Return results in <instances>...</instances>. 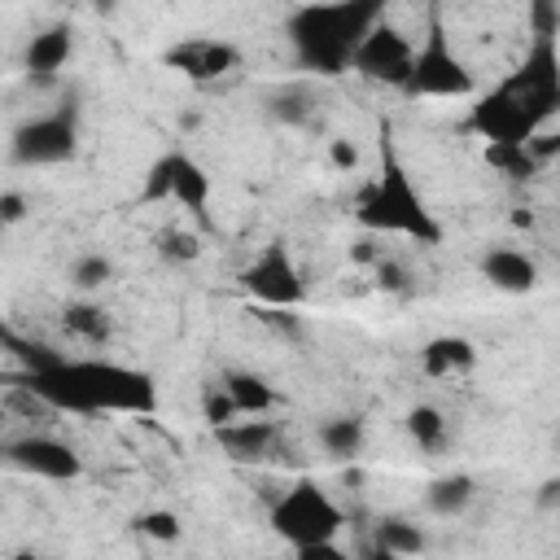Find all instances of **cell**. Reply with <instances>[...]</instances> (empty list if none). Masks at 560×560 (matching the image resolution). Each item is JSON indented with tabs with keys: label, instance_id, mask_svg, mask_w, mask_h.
I'll return each instance as SVG.
<instances>
[{
	"label": "cell",
	"instance_id": "obj_17",
	"mask_svg": "<svg viewBox=\"0 0 560 560\" xmlns=\"http://www.w3.org/2000/svg\"><path fill=\"white\" fill-rule=\"evenodd\" d=\"M472 368H477V346L468 337L438 332L420 346V372L433 376V381H451V376H464Z\"/></svg>",
	"mask_w": 560,
	"mask_h": 560
},
{
	"label": "cell",
	"instance_id": "obj_24",
	"mask_svg": "<svg viewBox=\"0 0 560 560\" xmlns=\"http://www.w3.org/2000/svg\"><path fill=\"white\" fill-rule=\"evenodd\" d=\"M315 438H319V451L328 459H354L368 442V424L359 416H328Z\"/></svg>",
	"mask_w": 560,
	"mask_h": 560
},
{
	"label": "cell",
	"instance_id": "obj_21",
	"mask_svg": "<svg viewBox=\"0 0 560 560\" xmlns=\"http://www.w3.org/2000/svg\"><path fill=\"white\" fill-rule=\"evenodd\" d=\"M61 332H66L70 341L96 350V346H109V337H114V319H109V311H105L101 302L79 298V302H70V306L61 311Z\"/></svg>",
	"mask_w": 560,
	"mask_h": 560
},
{
	"label": "cell",
	"instance_id": "obj_2",
	"mask_svg": "<svg viewBox=\"0 0 560 560\" xmlns=\"http://www.w3.org/2000/svg\"><path fill=\"white\" fill-rule=\"evenodd\" d=\"M394 0H306L284 18L293 61L315 79H337L350 70L359 39L385 18Z\"/></svg>",
	"mask_w": 560,
	"mask_h": 560
},
{
	"label": "cell",
	"instance_id": "obj_9",
	"mask_svg": "<svg viewBox=\"0 0 560 560\" xmlns=\"http://www.w3.org/2000/svg\"><path fill=\"white\" fill-rule=\"evenodd\" d=\"M411 52H416V44L407 39V31H402L398 22H389V18H381V22L359 39V48H354V57H350V70H354L359 79L376 83V88L402 92L407 70H411Z\"/></svg>",
	"mask_w": 560,
	"mask_h": 560
},
{
	"label": "cell",
	"instance_id": "obj_29",
	"mask_svg": "<svg viewBox=\"0 0 560 560\" xmlns=\"http://www.w3.org/2000/svg\"><path fill=\"white\" fill-rule=\"evenodd\" d=\"M372 276H376V289H385V293H411V271H407V262H398V258H376L372 262Z\"/></svg>",
	"mask_w": 560,
	"mask_h": 560
},
{
	"label": "cell",
	"instance_id": "obj_18",
	"mask_svg": "<svg viewBox=\"0 0 560 560\" xmlns=\"http://www.w3.org/2000/svg\"><path fill=\"white\" fill-rule=\"evenodd\" d=\"M219 385L228 389L236 416H271V411L280 407L276 385H267V376H258V372H249V368H228V372L219 376Z\"/></svg>",
	"mask_w": 560,
	"mask_h": 560
},
{
	"label": "cell",
	"instance_id": "obj_20",
	"mask_svg": "<svg viewBox=\"0 0 560 560\" xmlns=\"http://www.w3.org/2000/svg\"><path fill=\"white\" fill-rule=\"evenodd\" d=\"M424 547H429V538H424V529H420L411 516H381V521L372 525V547H368V556L394 560V556H420Z\"/></svg>",
	"mask_w": 560,
	"mask_h": 560
},
{
	"label": "cell",
	"instance_id": "obj_25",
	"mask_svg": "<svg viewBox=\"0 0 560 560\" xmlns=\"http://www.w3.org/2000/svg\"><path fill=\"white\" fill-rule=\"evenodd\" d=\"M486 162L499 171V175H508V179H534L542 166L534 162V153L525 149V140L521 144H486Z\"/></svg>",
	"mask_w": 560,
	"mask_h": 560
},
{
	"label": "cell",
	"instance_id": "obj_22",
	"mask_svg": "<svg viewBox=\"0 0 560 560\" xmlns=\"http://www.w3.org/2000/svg\"><path fill=\"white\" fill-rule=\"evenodd\" d=\"M472 499H477V481H472L468 472L433 477V481H429V490H424V508H429L433 516H442V521L464 516V512L472 508Z\"/></svg>",
	"mask_w": 560,
	"mask_h": 560
},
{
	"label": "cell",
	"instance_id": "obj_28",
	"mask_svg": "<svg viewBox=\"0 0 560 560\" xmlns=\"http://www.w3.org/2000/svg\"><path fill=\"white\" fill-rule=\"evenodd\" d=\"M131 525H136V534L158 538V542H175V538H179V516H175V512H166V508H153V512L131 516Z\"/></svg>",
	"mask_w": 560,
	"mask_h": 560
},
{
	"label": "cell",
	"instance_id": "obj_31",
	"mask_svg": "<svg viewBox=\"0 0 560 560\" xmlns=\"http://www.w3.org/2000/svg\"><path fill=\"white\" fill-rule=\"evenodd\" d=\"M529 26H534V39H556L560 0H529Z\"/></svg>",
	"mask_w": 560,
	"mask_h": 560
},
{
	"label": "cell",
	"instance_id": "obj_14",
	"mask_svg": "<svg viewBox=\"0 0 560 560\" xmlns=\"http://www.w3.org/2000/svg\"><path fill=\"white\" fill-rule=\"evenodd\" d=\"M472 136H481L486 144H521L538 131V122L525 114V105H516L503 88H490L472 101L468 109V122H464Z\"/></svg>",
	"mask_w": 560,
	"mask_h": 560
},
{
	"label": "cell",
	"instance_id": "obj_19",
	"mask_svg": "<svg viewBox=\"0 0 560 560\" xmlns=\"http://www.w3.org/2000/svg\"><path fill=\"white\" fill-rule=\"evenodd\" d=\"M315 88L311 83H280L262 96V114L276 122V127H311L315 122Z\"/></svg>",
	"mask_w": 560,
	"mask_h": 560
},
{
	"label": "cell",
	"instance_id": "obj_10",
	"mask_svg": "<svg viewBox=\"0 0 560 560\" xmlns=\"http://www.w3.org/2000/svg\"><path fill=\"white\" fill-rule=\"evenodd\" d=\"M241 289L258 298L262 306H302L306 302V280L293 262V249L284 241H267L241 271Z\"/></svg>",
	"mask_w": 560,
	"mask_h": 560
},
{
	"label": "cell",
	"instance_id": "obj_12",
	"mask_svg": "<svg viewBox=\"0 0 560 560\" xmlns=\"http://www.w3.org/2000/svg\"><path fill=\"white\" fill-rule=\"evenodd\" d=\"M214 442L232 464H280L293 455L284 424L262 416H232L228 424H214Z\"/></svg>",
	"mask_w": 560,
	"mask_h": 560
},
{
	"label": "cell",
	"instance_id": "obj_3",
	"mask_svg": "<svg viewBox=\"0 0 560 560\" xmlns=\"http://www.w3.org/2000/svg\"><path fill=\"white\" fill-rule=\"evenodd\" d=\"M376 153H381V166L354 197L359 228L381 232V236H407V241H420V245H442V223L429 210V201L420 197L416 179L407 175V166L394 149V127L389 122H381Z\"/></svg>",
	"mask_w": 560,
	"mask_h": 560
},
{
	"label": "cell",
	"instance_id": "obj_26",
	"mask_svg": "<svg viewBox=\"0 0 560 560\" xmlns=\"http://www.w3.org/2000/svg\"><path fill=\"white\" fill-rule=\"evenodd\" d=\"M153 249H158L162 262L188 267V262L201 254V241H197V232H188V228H179V223H166V228L153 236Z\"/></svg>",
	"mask_w": 560,
	"mask_h": 560
},
{
	"label": "cell",
	"instance_id": "obj_23",
	"mask_svg": "<svg viewBox=\"0 0 560 560\" xmlns=\"http://www.w3.org/2000/svg\"><path fill=\"white\" fill-rule=\"evenodd\" d=\"M402 429H407V438L416 442L420 455H442L446 442H451V420H446L442 407H433V402H416V407L402 416Z\"/></svg>",
	"mask_w": 560,
	"mask_h": 560
},
{
	"label": "cell",
	"instance_id": "obj_13",
	"mask_svg": "<svg viewBox=\"0 0 560 560\" xmlns=\"http://www.w3.org/2000/svg\"><path fill=\"white\" fill-rule=\"evenodd\" d=\"M162 66L188 83H219L241 66V48L219 35H184L162 52Z\"/></svg>",
	"mask_w": 560,
	"mask_h": 560
},
{
	"label": "cell",
	"instance_id": "obj_32",
	"mask_svg": "<svg viewBox=\"0 0 560 560\" xmlns=\"http://www.w3.org/2000/svg\"><path fill=\"white\" fill-rule=\"evenodd\" d=\"M328 158H332L337 171H354V166H359V149H354L350 140H332V144H328Z\"/></svg>",
	"mask_w": 560,
	"mask_h": 560
},
{
	"label": "cell",
	"instance_id": "obj_11",
	"mask_svg": "<svg viewBox=\"0 0 560 560\" xmlns=\"http://www.w3.org/2000/svg\"><path fill=\"white\" fill-rule=\"evenodd\" d=\"M0 455L9 468L39 477V481H79L83 477V455L70 442H61L57 433H22V438L4 442Z\"/></svg>",
	"mask_w": 560,
	"mask_h": 560
},
{
	"label": "cell",
	"instance_id": "obj_5",
	"mask_svg": "<svg viewBox=\"0 0 560 560\" xmlns=\"http://www.w3.org/2000/svg\"><path fill=\"white\" fill-rule=\"evenodd\" d=\"M472 92H477V79L468 70V61L451 48L446 26L438 18H429L424 44L411 52V70H407L402 96L420 101V96H472Z\"/></svg>",
	"mask_w": 560,
	"mask_h": 560
},
{
	"label": "cell",
	"instance_id": "obj_35",
	"mask_svg": "<svg viewBox=\"0 0 560 560\" xmlns=\"http://www.w3.org/2000/svg\"><path fill=\"white\" fill-rule=\"evenodd\" d=\"M4 424H9V416H4V407H0V438H4Z\"/></svg>",
	"mask_w": 560,
	"mask_h": 560
},
{
	"label": "cell",
	"instance_id": "obj_7",
	"mask_svg": "<svg viewBox=\"0 0 560 560\" xmlns=\"http://www.w3.org/2000/svg\"><path fill=\"white\" fill-rule=\"evenodd\" d=\"M210 197H214V184H210L206 166L188 149H166L162 158H153V166L144 171V184H140V201L144 206L175 201L192 219H206Z\"/></svg>",
	"mask_w": 560,
	"mask_h": 560
},
{
	"label": "cell",
	"instance_id": "obj_30",
	"mask_svg": "<svg viewBox=\"0 0 560 560\" xmlns=\"http://www.w3.org/2000/svg\"><path fill=\"white\" fill-rule=\"evenodd\" d=\"M201 416L210 420V429H214V424H228V420L236 416V407H232V398H228V389H223L219 381L201 389Z\"/></svg>",
	"mask_w": 560,
	"mask_h": 560
},
{
	"label": "cell",
	"instance_id": "obj_16",
	"mask_svg": "<svg viewBox=\"0 0 560 560\" xmlns=\"http://www.w3.org/2000/svg\"><path fill=\"white\" fill-rule=\"evenodd\" d=\"M477 271H481V280H486L490 289H499V293H534L538 280H542L538 262H534L525 249H512V245L486 249L481 262H477Z\"/></svg>",
	"mask_w": 560,
	"mask_h": 560
},
{
	"label": "cell",
	"instance_id": "obj_4",
	"mask_svg": "<svg viewBox=\"0 0 560 560\" xmlns=\"http://www.w3.org/2000/svg\"><path fill=\"white\" fill-rule=\"evenodd\" d=\"M267 525L280 542H289V551H306L315 542H328L341 534L346 512L337 508V499L315 481V477H298L267 512Z\"/></svg>",
	"mask_w": 560,
	"mask_h": 560
},
{
	"label": "cell",
	"instance_id": "obj_8",
	"mask_svg": "<svg viewBox=\"0 0 560 560\" xmlns=\"http://www.w3.org/2000/svg\"><path fill=\"white\" fill-rule=\"evenodd\" d=\"M516 105H525V114L547 127L560 114V57H556V39H534L525 61L499 83Z\"/></svg>",
	"mask_w": 560,
	"mask_h": 560
},
{
	"label": "cell",
	"instance_id": "obj_27",
	"mask_svg": "<svg viewBox=\"0 0 560 560\" xmlns=\"http://www.w3.org/2000/svg\"><path fill=\"white\" fill-rule=\"evenodd\" d=\"M114 280V262L105 258V254H79L74 262H70V284L79 289V293H96V289H105Z\"/></svg>",
	"mask_w": 560,
	"mask_h": 560
},
{
	"label": "cell",
	"instance_id": "obj_1",
	"mask_svg": "<svg viewBox=\"0 0 560 560\" xmlns=\"http://www.w3.org/2000/svg\"><path fill=\"white\" fill-rule=\"evenodd\" d=\"M0 341L22 363L18 385H26L52 411H70V416H109V411L153 416L158 411V381L140 368H127V363L101 359V354H61V350L26 341L9 328H0Z\"/></svg>",
	"mask_w": 560,
	"mask_h": 560
},
{
	"label": "cell",
	"instance_id": "obj_34",
	"mask_svg": "<svg viewBox=\"0 0 560 560\" xmlns=\"http://www.w3.org/2000/svg\"><path fill=\"white\" fill-rule=\"evenodd\" d=\"M538 508H547V512L560 508V477H547V481L538 486Z\"/></svg>",
	"mask_w": 560,
	"mask_h": 560
},
{
	"label": "cell",
	"instance_id": "obj_6",
	"mask_svg": "<svg viewBox=\"0 0 560 560\" xmlns=\"http://www.w3.org/2000/svg\"><path fill=\"white\" fill-rule=\"evenodd\" d=\"M74 153H79V105L74 101L18 122L9 136L13 166H61Z\"/></svg>",
	"mask_w": 560,
	"mask_h": 560
},
{
	"label": "cell",
	"instance_id": "obj_15",
	"mask_svg": "<svg viewBox=\"0 0 560 560\" xmlns=\"http://www.w3.org/2000/svg\"><path fill=\"white\" fill-rule=\"evenodd\" d=\"M74 57V26L70 22H52L44 31H35L22 48V70L31 83H48L57 79Z\"/></svg>",
	"mask_w": 560,
	"mask_h": 560
},
{
	"label": "cell",
	"instance_id": "obj_33",
	"mask_svg": "<svg viewBox=\"0 0 560 560\" xmlns=\"http://www.w3.org/2000/svg\"><path fill=\"white\" fill-rule=\"evenodd\" d=\"M26 219V197L22 192H0V223H22Z\"/></svg>",
	"mask_w": 560,
	"mask_h": 560
}]
</instances>
